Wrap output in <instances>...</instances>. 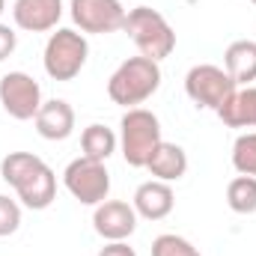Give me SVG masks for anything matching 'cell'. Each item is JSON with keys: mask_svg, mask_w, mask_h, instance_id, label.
I'll return each instance as SVG.
<instances>
[{"mask_svg": "<svg viewBox=\"0 0 256 256\" xmlns=\"http://www.w3.org/2000/svg\"><path fill=\"white\" fill-rule=\"evenodd\" d=\"M0 179L12 185L21 206L42 212L57 200V173L33 152H9L0 161Z\"/></svg>", "mask_w": 256, "mask_h": 256, "instance_id": "obj_1", "label": "cell"}, {"mask_svg": "<svg viewBox=\"0 0 256 256\" xmlns=\"http://www.w3.org/2000/svg\"><path fill=\"white\" fill-rule=\"evenodd\" d=\"M161 86V63L149 57H128L126 63L110 74L108 80V96L114 104L137 108L146 98H152Z\"/></svg>", "mask_w": 256, "mask_h": 256, "instance_id": "obj_2", "label": "cell"}, {"mask_svg": "<svg viewBox=\"0 0 256 256\" xmlns=\"http://www.w3.org/2000/svg\"><path fill=\"white\" fill-rule=\"evenodd\" d=\"M126 30L131 42L137 45L140 57H149L155 63L167 60L176 51V30L170 27V21L149 6H137L126 15Z\"/></svg>", "mask_w": 256, "mask_h": 256, "instance_id": "obj_3", "label": "cell"}, {"mask_svg": "<svg viewBox=\"0 0 256 256\" xmlns=\"http://www.w3.org/2000/svg\"><path fill=\"white\" fill-rule=\"evenodd\" d=\"M161 122L146 108H128L120 120V152L131 167H146L161 143Z\"/></svg>", "mask_w": 256, "mask_h": 256, "instance_id": "obj_4", "label": "cell"}, {"mask_svg": "<svg viewBox=\"0 0 256 256\" xmlns=\"http://www.w3.org/2000/svg\"><path fill=\"white\" fill-rule=\"evenodd\" d=\"M86 57H90L86 36L72 27H57V33H51L45 42L42 66L51 80H74L86 66Z\"/></svg>", "mask_w": 256, "mask_h": 256, "instance_id": "obj_5", "label": "cell"}, {"mask_svg": "<svg viewBox=\"0 0 256 256\" xmlns=\"http://www.w3.org/2000/svg\"><path fill=\"white\" fill-rule=\"evenodd\" d=\"M236 90H238L236 80L220 66L200 63V66H194V68H188V74H185V92H188V98L196 108H208L214 114L232 98Z\"/></svg>", "mask_w": 256, "mask_h": 256, "instance_id": "obj_6", "label": "cell"}, {"mask_svg": "<svg viewBox=\"0 0 256 256\" xmlns=\"http://www.w3.org/2000/svg\"><path fill=\"white\" fill-rule=\"evenodd\" d=\"M63 185L80 206H98L110 194V173L104 161H92L86 155L68 161L63 170Z\"/></svg>", "mask_w": 256, "mask_h": 256, "instance_id": "obj_7", "label": "cell"}, {"mask_svg": "<svg viewBox=\"0 0 256 256\" xmlns=\"http://www.w3.org/2000/svg\"><path fill=\"white\" fill-rule=\"evenodd\" d=\"M0 104L18 122L36 120V114L42 108V86H39V80L33 74H27V72L3 74L0 78Z\"/></svg>", "mask_w": 256, "mask_h": 256, "instance_id": "obj_8", "label": "cell"}, {"mask_svg": "<svg viewBox=\"0 0 256 256\" xmlns=\"http://www.w3.org/2000/svg\"><path fill=\"white\" fill-rule=\"evenodd\" d=\"M68 12H72L74 27H80V33H92V36L122 30L128 15L120 0H72Z\"/></svg>", "mask_w": 256, "mask_h": 256, "instance_id": "obj_9", "label": "cell"}, {"mask_svg": "<svg viewBox=\"0 0 256 256\" xmlns=\"http://www.w3.org/2000/svg\"><path fill=\"white\" fill-rule=\"evenodd\" d=\"M92 230L104 242H126L137 230V212L122 200H104L92 212Z\"/></svg>", "mask_w": 256, "mask_h": 256, "instance_id": "obj_10", "label": "cell"}, {"mask_svg": "<svg viewBox=\"0 0 256 256\" xmlns=\"http://www.w3.org/2000/svg\"><path fill=\"white\" fill-rule=\"evenodd\" d=\"M60 18H63V0H15L12 3L15 27L27 33L57 30Z\"/></svg>", "mask_w": 256, "mask_h": 256, "instance_id": "obj_11", "label": "cell"}, {"mask_svg": "<svg viewBox=\"0 0 256 256\" xmlns=\"http://www.w3.org/2000/svg\"><path fill=\"white\" fill-rule=\"evenodd\" d=\"M137 218H146V220H164L173 206H176V194L170 188V182H158V179H149L143 182L137 191H134V200H131Z\"/></svg>", "mask_w": 256, "mask_h": 256, "instance_id": "obj_12", "label": "cell"}, {"mask_svg": "<svg viewBox=\"0 0 256 256\" xmlns=\"http://www.w3.org/2000/svg\"><path fill=\"white\" fill-rule=\"evenodd\" d=\"M33 122H36L39 137L57 143V140L72 137V131H74V110H72V104L66 98H48V102H42V108H39Z\"/></svg>", "mask_w": 256, "mask_h": 256, "instance_id": "obj_13", "label": "cell"}, {"mask_svg": "<svg viewBox=\"0 0 256 256\" xmlns=\"http://www.w3.org/2000/svg\"><path fill=\"white\" fill-rule=\"evenodd\" d=\"M146 170H149L152 179H158V182H179V179L188 173V152H185L179 143L161 140L158 149L152 152Z\"/></svg>", "mask_w": 256, "mask_h": 256, "instance_id": "obj_14", "label": "cell"}, {"mask_svg": "<svg viewBox=\"0 0 256 256\" xmlns=\"http://www.w3.org/2000/svg\"><path fill=\"white\" fill-rule=\"evenodd\" d=\"M224 68L236 80V86H250V80H256V42L250 39L232 42L224 54Z\"/></svg>", "mask_w": 256, "mask_h": 256, "instance_id": "obj_15", "label": "cell"}, {"mask_svg": "<svg viewBox=\"0 0 256 256\" xmlns=\"http://www.w3.org/2000/svg\"><path fill=\"white\" fill-rule=\"evenodd\" d=\"M218 116L230 128H256V86L236 90L232 98L218 110Z\"/></svg>", "mask_w": 256, "mask_h": 256, "instance_id": "obj_16", "label": "cell"}, {"mask_svg": "<svg viewBox=\"0 0 256 256\" xmlns=\"http://www.w3.org/2000/svg\"><path fill=\"white\" fill-rule=\"evenodd\" d=\"M116 146H120V137L114 134V128L102 126V122L86 126L84 134H80V149H84V155L92 158V161H108V158L116 152Z\"/></svg>", "mask_w": 256, "mask_h": 256, "instance_id": "obj_17", "label": "cell"}, {"mask_svg": "<svg viewBox=\"0 0 256 256\" xmlns=\"http://www.w3.org/2000/svg\"><path fill=\"white\" fill-rule=\"evenodd\" d=\"M226 206L236 214H254L256 212V176H236L226 185Z\"/></svg>", "mask_w": 256, "mask_h": 256, "instance_id": "obj_18", "label": "cell"}, {"mask_svg": "<svg viewBox=\"0 0 256 256\" xmlns=\"http://www.w3.org/2000/svg\"><path fill=\"white\" fill-rule=\"evenodd\" d=\"M232 167L238 176H256V131L238 134L232 143Z\"/></svg>", "mask_w": 256, "mask_h": 256, "instance_id": "obj_19", "label": "cell"}, {"mask_svg": "<svg viewBox=\"0 0 256 256\" xmlns=\"http://www.w3.org/2000/svg\"><path fill=\"white\" fill-rule=\"evenodd\" d=\"M152 256H202L188 238L176 236V232H164L152 242Z\"/></svg>", "mask_w": 256, "mask_h": 256, "instance_id": "obj_20", "label": "cell"}, {"mask_svg": "<svg viewBox=\"0 0 256 256\" xmlns=\"http://www.w3.org/2000/svg\"><path fill=\"white\" fill-rule=\"evenodd\" d=\"M18 226H21V206H18V200L0 194V238L18 232Z\"/></svg>", "mask_w": 256, "mask_h": 256, "instance_id": "obj_21", "label": "cell"}, {"mask_svg": "<svg viewBox=\"0 0 256 256\" xmlns=\"http://www.w3.org/2000/svg\"><path fill=\"white\" fill-rule=\"evenodd\" d=\"M18 48V33L9 24H0V63L6 57H12V51Z\"/></svg>", "mask_w": 256, "mask_h": 256, "instance_id": "obj_22", "label": "cell"}, {"mask_svg": "<svg viewBox=\"0 0 256 256\" xmlns=\"http://www.w3.org/2000/svg\"><path fill=\"white\" fill-rule=\"evenodd\" d=\"M98 256H137V250H134L128 242H108V244L98 250Z\"/></svg>", "mask_w": 256, "mask_h": 256, "instance_id": "obj_23", "label": "cell"}, {"mask_svg": "<svg viewBox=\"0 0 256 256\" xmlns=\"http://www.w3.org/2000/svg\"><path fill=\"white\" fill-rule=\"evenodd\" d=\"M3 9H6V0H0V15H3Z\"/></svg>", "mask_w": 256, "mask_h": 256, "instance_id": "obj_24", "label": "cell"}, {"mask_svg": "<svg viewBox=\"0 0 256 256\" xmlns=\"http://www.w3.org/2000/svg\"><path fill=\"white\" fill-rule=\"evenodd\" d=\"M250 3H254V6H256V0H250Z\"/></svg>", "mask_w": 256, "mask_h": 256, "instance_id": "obj_25", "label": "cell"}]
</instances>
